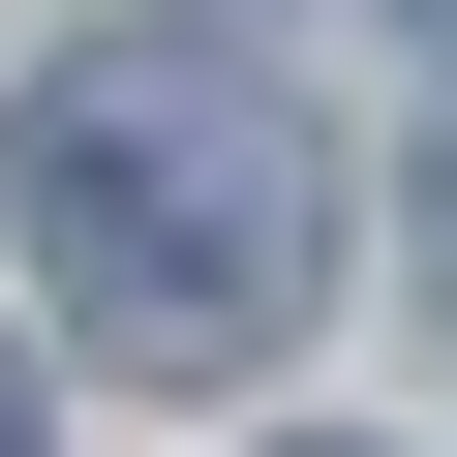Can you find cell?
<instances>
[{
    "label": "cell",
    "instance_id": "cell-1",
    "mask_svg": "<svg viewBox=\"0 0 457 457\" xmlns=\"http://www.w3.org/2000/svg\"><path fill=\"white\" fill-rule=\"evenodd\" d=\"M31 245H62V305H92L122 366H275L305 275H336V122L245 92L213 31L62 62V92H31Z\"/></svg>",
    "mask_w": 457,
    "mask_h": 457
},
{
    "label": "cell",
    "instance_id": "cell-2",
    "mask_svg": "<svg viewBox=\"0 0 457 457\" xmlns=\"http://www.w3.org/2000/svg\"><path fill=\"white\" fill-rule=\"evenodd\" d=\"M0 457H62V427H31V366H0Z\"/></svg>",
    "mask_w": 457,
    "mask_h": 457
},
{
    "label": "cell",
    "instance_id": "cell-3",
    "mask_svg": "<svg viewBox=\"0 0 457 457\" xmlns=\"http://www.w3.org/2000/svg\"><path fill=\"white\" fill-rule=\"evenodd\" d=\"M427 305H457V183H427Z\"/></svg>",
    "mask_w": 457,
    "mask_h": 457
}]
</instances>
